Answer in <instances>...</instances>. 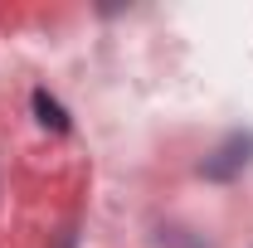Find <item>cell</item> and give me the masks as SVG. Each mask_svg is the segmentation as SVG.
<instances>
[{
  "instance_id": "cell-1",
  "label": "cell",
  "mask_w": 253,
  "mask_h": 248,
  "mask_svg": "<svg viewBox=\"0 0 253 248\" xmlns=\"http://www.w3.org/2000/svg\"><path fill=\"white\" fill-rule=\"evenodd\" d=\"M249 161H253V136H249V131H234V136H229V141H224V146L210 156L200 170H205L210 180H234Z\"/></svg>"
},
{
  "instance_id": "cell-2",
  "label": "cell",
  "mask_w": 253,
  "mask_h": 248,
  "mask_svg": "<svg viewBox=\"0 0 253 248\" xmlns=\"http://www.w3.org/2000/svg\"><path fill=\"white\" fill-rule=\"evenodd\" d=\"M34 112H39V122L49 126V131H68V112H63V107H59L49 93H44V88L34 93Z\"/></svg>"
}]
</instances>
